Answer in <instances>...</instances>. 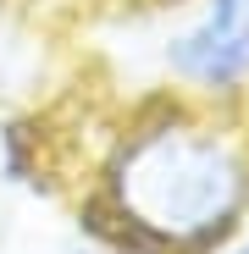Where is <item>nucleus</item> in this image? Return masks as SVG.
Wrapping results in <instances>:
<instances>
[{"mask_svg":"<svg viewBox=\"0 0 249 254\" xmlns=\"http://www.w3.org/2000/svg\"><path fill=\"white\" fill-rule=\"evenodd\" d=\"M33 50H28V39L6 22V17H0V94H17L22 89V83L33 77Z\"/></svg>","mask_w":249,"mask_h":254,"instance_id":"7ed1b4c3","label":"nucleus"},{"mask_svg":"<svg viewBox=\"0 0 249 254\" xmlns=\"http://www.w3.org/2000/svg\"><path fill=\"white\" fill-rule=\"evenodd\" d=\"M166 72L199 94H233L249 83V0H205L166 39Z\"/></svg>","mask_w":249,"mask_h":254,"instance_id":"f03ea898","label":"nucleus"},{"mask_svg":"<svg viewBox=\"0 0 249 254\" xmlns=\"http://www.w3.org/2000/svg\"><path fill=\"white\" fill-rule=\"evenodd\" d=\"M233 254H249V243H244V249H233Z\"/></svg>","mask_w":249,"mask_h":254,"instance_id":"39448f33","label":"nucleus"},{"mask_svg":"<svg viewBox=\"0 0 249 254\" xmlns=\"http://www.w3.org/2000/svg\"><path fill=\"white\" fill-rule=\"evenodd\" d=\"M105 199L133 249L199 254L249 210V149L194 116L150 122L111 155Z\"/></svg>","mask_w":249,"mask_h":254,"instance_id":"f257e3e1","label":"nucleus"},{"mask_svg":"<svg viewBox=\"0 0 249 254\" xmlns=\"http://www.w3.org/2000/svg\"><path fill=\"white\" fill-rule=\"evenodd\" d=\"M67 254H116V249H94V243H78V249H67Z\"/></svg>","mask_w":249,"mask_h":254,"instance_id":"20e7f679","label":"nucleus"}]
</instances>
